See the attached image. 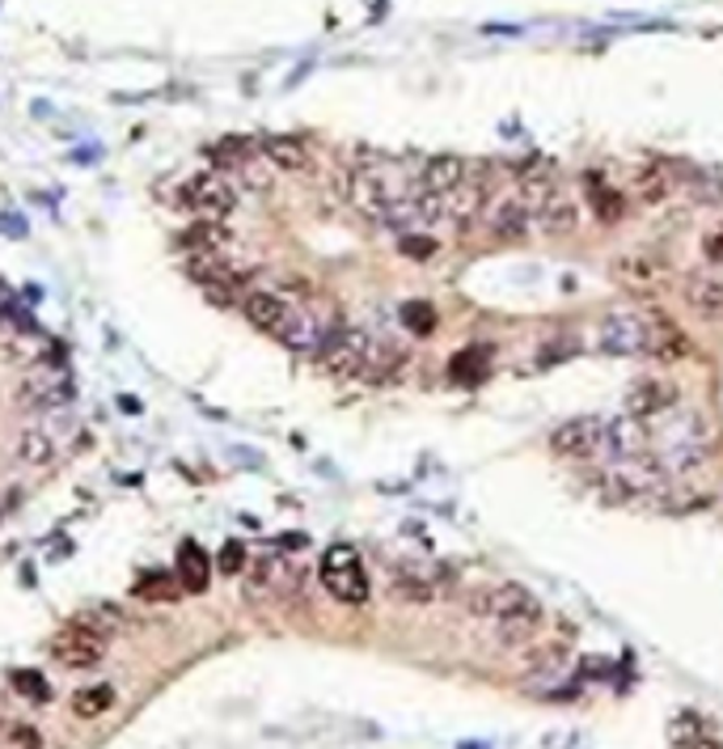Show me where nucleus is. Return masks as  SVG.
Listing matches in <instances>:
<instances>
[{"label":"nucleus","mask_w":723,"mask_h":749,"mask_svg":"<svg viewBox=\"0 0 723 749\" xmlns=\"http://www.w3.org/2000/svg\"><path fill=\"white\" fill-rule=\"evenodd\" d=\"M407 196H411V191H402L398 183H389L385 170L364 165V170H351V174H347V203H351L360 216H369V221L389 225L394 208H398Z\"/></svg>","instance_id":"39448f33"},{"label":"nucleus","mask_w":723,"mask_h":749,"mask_svg":"<svg viewBox=\"0 0 723 749\" xmlns=\"http://www.w3.org/2000/svg\"><path fill=\"white\" fill-rule=\"evenodd\" d=\"M483 360H487L483 348H478V352H474V348H470V352H461L453 360V377H461V382H478V377L487 373V369H483Z\"/></svg>","instance_id":"c85d7f7f"},{"label":"nucleus","mask_w":723,"mask_h":749,"mask_svg":"<svg viewBox=\"0 0 723 749\" xmlns=\"http://www.w3.org/2000/svg\"><path fill=\"white\" fill-rule=\"evenodd\" d=\"M537 229H541L546 237H571L575 234V229H579V208H575V199L554 191V196L537 208Z\"/></svg>","instance_id":"dca6fc26"},{"label":"nucleus","mask_w":723,"mask_h":749,"mask_svg":"<svg viewBox=\"0 0 723 749\" xmlns=\"http://www.w3.org/2000/svg\"><path fill=\"white\" fill-rule=\"evenodd\" d=\"M685 301L694 305V314L698 317H723V279L715 276H694L689 284H685Z\"/></svg>","instance_id":"6ab92c4d"},{"label":"nucleus","mask_w":723,"mask_h":749,"mask_svg":"<svg viewBox=\"0 0 723 749\" xmlns=\"http://www.w3.org/2000/svg\"><path fill=\"white\" fill-rule=\"evenodd\" d=\"M470 614L487 619L503 644H525L541 627V606L525 585H487L470 592Z\"/></svg>","instance_id":"f03ea898"},{"label":"nucleus","mask_w":723,"mask_h":749,"mask_svg":"<svg viewBox=\"0 0 723 749\" xmlns=\"http://www.w3.org/2000/svg\"><path fill=\"white\" fill-rule=\"evenodd\" d=\"M183 241H187V250H225L228 229L221 221H199V225H190L183 234Z\"/></svg>","instance_id":"393cba45"},{"label":"nucleus","mask_w":723,"mask_h":749,"mask_svg":"<svg viewBox=\"0 0 723 749\" xmlns=\"http://www.w3.org/2000/svg\"><path fill=\"white\" fill-rule=\"evenodd\" d=\"M635 191H639V199H647V203H660V199L669 196V174H664V170H639V174H635Z\"/></svg>","instance_id":"bb28decb"},{"label":"nucleus","mask_w":723,"mask_h":749,"mask_svg":"<svg viewBox=\"0 0 723 749\" xmlns=\"http://www.w3.org/2000/svg\"><path fill=\"white\" fill-rule=\"evenodd\" d=\"M42 746V737H38L35 728H13L9 733V749H38Z\"/></svg>","instance_id":"72a5a7b5"},{"label":"nucleus","mask_w":723,"mask_h":749,"mask_svg":"<svg viewBox=\"0 0 723 749\" xmlns=\"http://www.w3.org/2000/svg\"><path fill=\"white\" fill-rule=\"evenodd\" d=\"M174 581L183 592H203L212 585V559L199 542H183L178 559H174Z\"/></svg>","instance_id":"ddd939ff"},{"label":"nucleus","mask_w":723,"mask_h":749,"mask_svg":"<svg viewBox=\"0 0 723 749\" xmlns=\"http://www.w3.org/2000/svg\"><path fill=\"white\" fill-rule=\"evenodd\" d=\"M161 581H165V576H145V581L136 585V592H140V597H152V601H161V597H170V592H174V585H161Z\"/></svg>","instance_id":"473e14b6"},{"label":"nucleus","mask_w":723,"mask_h":749,"mask_svg":"<svg viewBox=\"0 0 723 749\" xmlns=\"http://www.w3.org/2000/svg\"><path fill=\"white\" fill-rule=\"evenodd\" d=\"M613 276L622 279L626 288H639V292H647V288H656L660 279H664V263L660 259H651V254H622V259H613Z\"/></svg>","instance_id":"f3484780"},{"label":"nucleus","mask_w":723,"mask_h":749,"mask_svg":"<svg viewBox=\"0 0 723 749\" xmlns=\"http://www.w3.org/2000/svg\"><path fill=\"white\" fill-rule=\"evenodd\" d=\"M394 592L402 601H432L436 597V572L432 567H398L394 572Z\"/></svg>","instance_id":"412c9836"},{"label":"nucleus","mask_w":723,"mask_h":749,"mask_svg":"<svg viewBox=\"0 0 723 749\" xmlns=\"http://www.w3.org/2000/svg\"><path fill=\"white\" fill-rule=\"evenodd\" d=\"M55 453H60V445H55V436L47 433V428L22 433V445H17V458H22V462H30V466H51Z\"/></svg>","instance_id":"5701e85b"},{"label":"nucleus","mask_w":723,"mask_h":749,"mask_svg":"<svg viewBox=\"0 0 723 749\" xmlns=\"http://www.w3.org/2000/svg\"><path fill=\"white\" fill-rule=\"evenodd\" d=\"M13 690L17 695H26V699H35V703H47L51 699V686H47V677L35 670H17L13 673Z\"/></svg>","instance_id":"cd10ccee"},{"label":"nucleus","mask_w":723,"mask_h":749,"mask_svg":"<svg viewBox=\"0 0 723 749\" xmlns=\"http://www.w3.org/2000/svg\"><path fill=\"white\" fill-rule=\"evenodd\" d=\"M107 635L98 627H89L85 619H73L64 632L51 639V657L64 665V670H94L102 657H107Z\"/></svg>","instance_id":"423d86ee"},{"label":"nucleus","mask_w":723,"mask_h":749,"mask_svg":"<svg viewBox=\"0 0 723 749\" xmlns=\"http://www.w3.org/2000/svg\"><path fill=\"white\" fill-rule=\"evenodd\" d=\"M237 170V178H241V187H250V191H271V178H275V165L263 158V153H246V158L233 165Z\"/></svg>","instance_id":"b1692460"},{"label":"nucleus","mask_w":723,"mask_h":749,"mask_svg":"<svg viewBox=\"0 0 723 749\" xmlns=\"http://www.w3.org/2000/svg\"><path fill=\"white\" fill-rule=\"evenodd\" d=\"M702 250H707V259H711V263H723V229H715V234L707 237V246H702Z\"/></svg>","instance_id":"f704fd0d"},{"label":"nucleus","mask_w":723,"mask_h":749,"mask_svg":"<svg viewBox=\"0 0 723 749\" xmlns=\"http://www.w3.org/2000/svg\"><path fill=\"white\" fill-rule=\"evenodd\" d=\"M114 708V686L98 682V686H80L73 695V715L76 720H98L102 711Z\"/></svg>","instance_id":"4be33fe9"},{"label":"nucleus","mask_w":723,"mask_h":749,"mask_svg":"<svg viewBox=\"0 0 723 749\" xmlns=\"http://www.w3.org/2000/svg\"><path fill=\"white\" fill-rule=\"evenodd\" d=\"M470 178V161L465 158H453V153H440V158H432L427 165H423V174H419V191H427V196H449V191H457L461 183Z\"/></svg>","instance_id":"9b49d317"},{"label":"nucleus","mask_w":723,"mask_h":749,"mask_svg":"<svg viewBox=\"0 0 723 749\" xmlns=\"http://www.w3.org/2000/svg\"><path fill=\"white\" fill-rule=\"evenodd\" d=\"M606 436L609 420H601V415H575V420H563L550 433V449L559 458H597L606 449Z\"/></svg>","instance_id":"0eeeda50"},{"label":"nucleus","mask_w":723,"mask_h":749,"mask_svg":"<svg viewBox=\"0 0 723 749\" xmlns=\"http://www.w3.org/2000/svg\"><path fill=\"white\" fill-rule=\"evenodd\" d=\"M644 330H647V317L618 310L601 326V344H606L609 352H644Z\"/></svg>","instance_id":"2eb2a0df"},{"label":"nucleus","mask_w":723,"mask_h":749,"mask_svg":"<svg viewBox=\"0 0 723 749\" xmlns=\"http://www.w3.org/2000/svg\"><path fill=\"white\" fill-rule=\"evenodd\" d=\"M487 225H491V234L499 237V241H525L533 229V212L525 199H499L491 212H487Z\"/></svg>","instance_id":"f8f14e48"},{"label":"nucleus","mask_w":723,"mask_h":749,"mask_svg":"<svg viewBox=\"0 0 723 749\" xmlns=\"http://www.w3.org/2000/svg\"><path fill=\"white\" fill-rule=\"evenodd\" d=\"M317 581H322V589L331 592L335 601H342V606H364V601H369V572H364V559H360L356 547H347V542H339V547H331V551L322 554Z\"/></svg>","instance_id":"20e7f679"},{"label":"nucleus","mask_w":723,"mask_h":749,"mask_svg":"<svg viewBox=\"0 0 723 749\" xmlns=\"http://www.w3.org/2000/svg\"><path fill=\"white\" fill-rule=\"evenodd\" d=\"M73 398V382L64 373H35L26 386H22V402L35 407V411H55Z\"/></svg>","instance_id":"4468645a"},{"label":"nucleus","mask_w":723,"mask_h":749,"mask_svg":"<svg viewBox=\"0 0 723 749\" xmlns=\"http://www.w3.org/2000/svg\"><path fill=\"white\" fill-rule=\"evenodd\" d=\"M241 314H246L250 326H259L263 335L279 339L292 352H317L326 344V335L335 330V326H322V317L313 310H304V305L279 297V292H266V288L241 297Z\"/></svg>","instance_id":"f257e3e1"},{"label":"nucleus","mask_w":723,"mask_h":749,"mask_svg":"<svg viewBox=\"0 0 723 749\" xmlns=\"http://www.w3.org/2000/svg\"><path fill=\"white\" fill-rule=\"evenodd\" d=\"M297 585H301V567L288 563L284 554H266L250 567V597H259L263 589H271V597H279V592L297 589Z\"/></svg>","instance_id":"9d476101"},{"label":"nucleus","mask_w":723,"mask_h":749,"mask_svg":"<svg viewBox=\"0 0 723 749\" xmlns=\"http://www.w3.org/2000/svg\"><path fill=\"white\" fill-rule=\"evenodd\" d=\"M216 567H221L225 576H237V572L246 567V547H241V542H225V547H221V559H216Z\"/></svg>","instance_id":"2f4dec72"},{"label":"nucleus","mask_w":723,"mask_h":749,"mask_svg":"<svg viewBox=\"0 0 723 749\" xmlns=\"http://www.w3.org/2000/svg\"><path fill=\"white\" fill-rule=\"evenodd\" d=\"M263 158L271 161L275 170H284V174L309 170V149H304V140H292V136H266Z\"/></svg>","instance_id":"aec40b11"},{"label":"nucleus","mask_w":723,"mask_h":749,"mask_svg":"<svg viewBox=\"0 0 723 749\" xmlns=\"http://www.w3.org/2000/svg\"><path fill=\"white\" fill-rule=\"evenodd\" d=\"M685 749H723V746H720V741H711V737H694Z\"/></svg>","instance_id":"c9c22d12"},{"label":"nucleus","mask_w":723,"mask_h":749,"mask_svg":"<svg viewBox=\"0 0 723 749\" xmlns=\"http://www.w3.org/2000/svg\"><path fill=\"white\" fill-rule=\"evenodd\" d=\"M183 203L195 208L203 221H221V216L233 212L237 191H233V183H228L225 174H195L187 187H183Z\"/></svg>","instance_id":"6e6552de"},{"label":"nucleus","mask_w":723,"mask_h":749,"mask_svg":"<svg viewBox=\"0 0 723 749\" xmlns=\"http://www.w3.org/2000/svg\"><path fill=\"white\" fill-rule=\"evenodd\" d=\"M588 196L597 203V216H601V221H618V216H622V203H626V199L618 196L613 187H606L601 178H588Z\"/></svg>","instance_id":"a878e982"},{"label":"nucleus","mask_w":723,"mask_h":749,"mask_svg":"<svg viewBox=\"0 0 723 749\" xmlns=\"http://www.w3.org/2000/svg\"><path fill=\"white\" fill-rule=\"evenodd\" d=\"M644 352L660 355V360H677V355H685L689 348H685V335L669 322V317L651 314L647 317V330H644Z\"/></svg>","instance_id":"a211bd4d"},{"label":"nucleus","mask_w":723,"mask_h":749,"mask_svg":"<svg viewBox=\"0 0 723 749\" xmlns=\"http://www.w3.org/2000/svg\"><path fill=\"white\" fill-rule=\"evenodd\" d=\"M317 364L331 373V377H385V373H394V364L402 360V352H389L385 344H377V339H369L364 330H356V326H335L331 335H326V344L317 348Z\"/></svg>","instance_id":"7ed1b4c3"},{"label":"nucleus","mask_w":723,"mask_h":749,"mask_svg":"<svg viewBox=\"0 0 723 749\" xmlns=\"http://www.w3.org/2000/svg\"><path fill=\"white\" fill-rule=\"evenodd\" d=\"M673 402H677V390H673L669 382L644 377V382H635V386L626 390V415H631V420H656V415H664Z\"/></svg>","instance_id":"1a4fd4ad"},{"label":"nucleus","mask_w":723,"mask_h":749,"mask_svg":"<svg viewBox=\"0 0 723 749\" xmlns=\"http://www.w3.org/2000/svg\"><path fill=\"white\" fill-rule=\"evenodd\" d=\"M402 322H407L415 335H427V330L436 326V314H432V305H427V301H411V305L402 310Z\"/></svg>","instance_id":"c756f323"},{"label":"nucleus","mask_w":723,"mask_h":749,"mask_svg":"<svg viewBox=\"0 0 723 749\" xmlns=\"http://www.w3.org/2000/svg\"><path fill=\"white\" fill-rule=\"evenodd\" d=\"M398 250H402V254H411V259H432V254H436V237H427V234H402Z\"/></svg>","instance_id":"7c9ffc66"}]
</instances>
